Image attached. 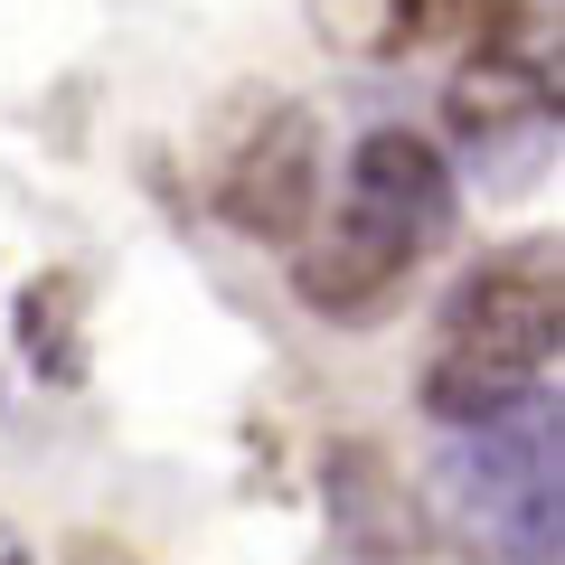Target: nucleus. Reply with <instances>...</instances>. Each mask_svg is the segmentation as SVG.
I'll use <instances>...</instances> for the list:
<instances>
[{
    "mask_svg": "<svg viewBox=\"0 0 565 565\" xmlns=\"http://www.w3.org/2000/svg\"><path fill=\"white\" fill-rule=\"evenodd\" d=\"M565 330V274L556 245H509V255L471 264L444 302V330H434V415H509L519 396H537L546 359H556Z\"/></svg>",
    "mask_w": 565,
    "mask_h": 565,
    "instance_id": "f03ea898",
    "label": "nucleus"
},
{
    "mask_svg": "<svg viewBox=\"0 0 565 565\" xmlns=\"http://www.w3.org/2000/svg\"><path fill=\"white\" fill-rule=\"evenodd\" d=\"M311 29H321L340 57H396L424 29V0H311Z\"/></svg>",
    "mask_w": 565,
    "mask_h": 565,
    "instance_id": "20e7f679",
    "label": "nucleus"
},
{
    "mask_svg": "<svg viewBox=\"0 0 565 565\" xmlns=\"http://www.w3.org/2000/svg\"><path fill=\"white\" fill-rule=\"evenodd\" d=\"M217 217L255 245H302L321 217V122L302 104H274L217 170Z\"/></svg>",
    "mask_w": 565,
    "mask_h": 565,
    "instance_id": "7ed1b4c3",
    "label": "nucleus"
},
{
    "mask_svg": "<svg viewBox=\"0 0 565 565\" xmlns=\"http://www.w3.org/2000/svg\"><path fill=\"white\" fill-rule=\"evenodd\" d=\"M452 236V170L444 151L405 122L367 132L349 151V180H340V207L330 226L292 255V282H302V302L321 321H377L386 302L405 292L434 245Z\"/></svg>",
    "mask_w": 565,
    "mask_h": 565,
    "instance_id": "f257e3e1",
    "label": "nucleus"
}]
</instances>
